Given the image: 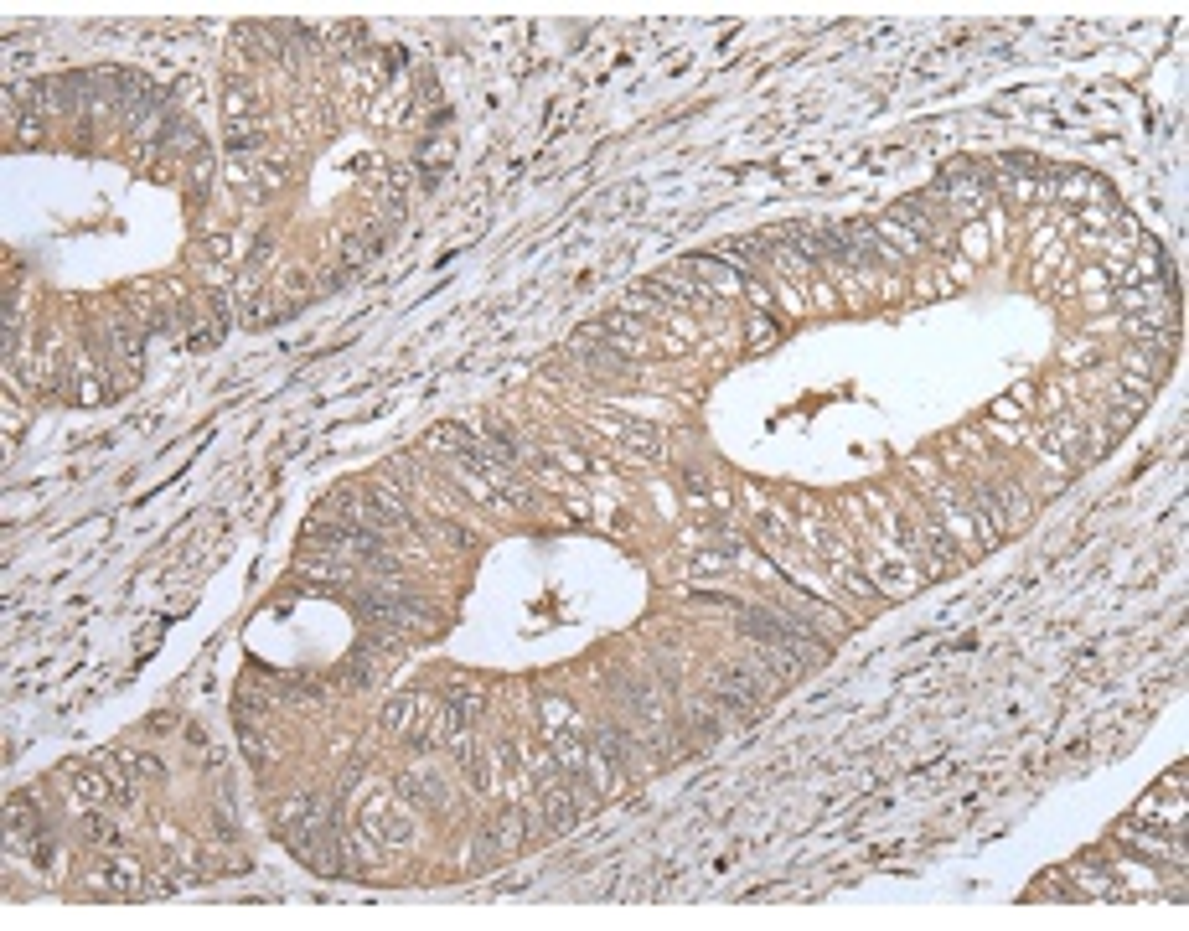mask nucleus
Segmentation results:
<instances>
[{
    "label": "nucleus",
    "instance_id": "f03ea898",
    "mask_svg": "<svg viewBox=\"0 0 1189 931\" xmlns=\"http://www.w3.org/2000/svg\"><path fill=\"white\" fill-rule=\"evenodd\" d=\"M523 833H528V813H517V807H507V813H497V823L481 833V849H476V869L481 864H492L497 854H507V849H517L523 844Z\"/></svg>",
    "mask_w": 1189,
    "mask_h": 931
},
{
    "label": "nucleus",
    "instance_id": "f8f14e48",
    "mask_svg": "<svg viewBox=\"0 0 1189 931\" xmlns=\"http://www.w3.org/2000/svg\"><path fill=\"white\" fill-rule=\"evenodd\" d=\"M476 445H481V435L466 430V425H440V430L430 435V450H461V456H471Z\"/></svg>",
    "mask_w": 1189,
    "mask_h": 931
},
{
    "label": "nucleus",
    "instance_id": "9d476101",
    "mask_svg": "<svg viewBox=\"0 0 1189 931\" xmlns=\"http://www.w3.org/2000/svg\"><path fill=\"white\" fill-rule=\"evenodd\" d=\"M445 704H450V714L461 719V725H471L476 709H481V688L466 683V678H450V683H445Z\"/></svg>",
    "mask_w": 1189,
    "mask_h": 931
},
{
    "label": "nucleus",
    "instance_id": "6e6552de",
    "mask_svg": "<svg viewBox=\"0 0 1189 931\" xmlns=\"http://www.w3.org/2000/svg\"><path fill=\"white\" fill-rule=\"evenodd\" d=\"M910 238H931L936 233V213H931V202L926 197H905V202H895V213H890Z\"/></svg>",
    "mask_w": 1189,
    "mask_h": 931
},
{
    "label": "nucleus",
    "instance_id": "7ed1b4c3",
    "mask_svg": "<svg viewBox=\"0 0 1189 931\" xmlns=\"http://www.w3.org/2000/svg\"><path fill=\"white\" fill-rule=\"evenodd\" d=\"M399 792H404L409 802H419V807H430V813H450V787H445L440 771H424V766L404 771Z\"/></svg>",
    "mask_w": 1189,
    "mask_h": 931
},
{
    "label": "nucleus",
    "instance_id": "dca6fc26",
    "mask_svg": "<svg viewBox=\"0 0 1189 931\" xmlns=\"http://www.w3.org/2000/svg\"><path fill=\"white\" fill-rule=\"evenodd\" d=\"M254 109H259V104H254V88H249V83H233V88H228V114H233V119H254Z\"/></svg>",
    "mask_w": 1189,
    "mask_h": 931
},
{
    "label": "nucleus",
    "instance_id": "f3484780",
    "mask_svg": "<svg viewBox=\"0 0 1189 931\" xmlns=\"http://www.w3.org/2000/svg\"><path fill=\"white\" fill-rule=\"evenodd\" d=\"M543 730L548 735H569V704L564 699H543Z\"/></svg>",
    "mask_w": 1189,
    "mask_h": 931
},
{
    "label": "nucleus",
    "instance_id": "f257e3e1",
    "mask_svg": "<svg viewBox=\"0 0 1189 931\" xmlns=\"http://www.w3.org/2000/svg\"><path fill=\"white\" fill-rule=\"evenodd\" d=\"M714 694H719L724 709H735V714L750 719L760 704L776 694V683H766L755 668H719V673H714Z\"/></svg>",
    "mask_w": 1189,
    "mask_h": 931
},
{
    "label": "nucleus",
    "instance_id": "a211bd4d",
    "mask_svg": "<svg viewBox=\"0 0 1189 931\" xmlns=\"http://www.w3.org/2000/svg\"><path fill=\"white\" fill-rule=\"evenodd\" d=\"M83 838H94V844H104V849H119V833H114L109 818H99V813L83 818Z\"/></svg>",
    "mask_w": 1189,
    "mask_h": 931
},
{
    "label": "nucleus",
    "instance_id": "6ab92c4d",
    "mask_svg": "<svg viewBox=\"0 0 1189 931\" xmlns=\"http://www.w3.org/2000/svg\"><path fill=\"white\" fill-rule=\"evenodd\" d=\"M833 575H838V580H843L853 595H874V585H869V580H864V575H859V569H853L848 559H833Z\"/></svg>",
    "mask_w": 1189,
    "mask_h": 931
},
{
    "label": "nucleus",
    "instance_id": "0eeeda50",
    "mask_svg": "<svg viewBox=\"0 0 1189 931\" xmlns=\"http://www.w3.org/2000/svg\"><path fill=\"white\" fill-rule=\"evenodd\" d=\"M300 569L316 580H352V554H337V549H306L300 554Z\"/></svg>",
    "mask_w": 1189,
    "mask_h": 931
},
{
    "label": "nucleus",
    "instance_id": "2eb2a0df",
    "mask_svg": "<svg viewBox=\"0 0 1189 931\" xmlns=\"http://www.w3.org/2000/svg\"><path fill=\"white\" fill-rule=\"evenodd\" d=\"M362 652H373V657H393L399 652V626H368V637H362Z\"/></svg>",
    "mask_w": 1189,
    "mask_h": 931
},
{
    "label": "nucleus",
    "instance_id": "20e7f679",
    "mask_svg": "<svg viewBox=\"0 0 1189 931\" xmlns=\"http://www.w3.org/2000/svg\"><path fill=\"white\" fill-rule=\"evenodd\" d=\"M357 523H368V528H404V523H409L404 497H399V492H388V487H373L368 502L357 507Z\"/></svg>",
    "mask_w": 1189,
    "mask_h": 931
},
{
    "label": "nucleus",
    "instance_id": "9b49d317",
    "mask_svg": "<svg viewBox=\"0 0 1189 931\" xmlns=\"http://www.w3.org/2000/svg\"><path fill=\"white\" fill-rule=\"evenodd\" d=\"M590 745H595V750H600V756L611 761V766H626V761H631V750H636V745H631V735H621L616 725H595Z\"/></svg>",
    "mask_w": 1189,
    "mask_h": 931
},
{
    "label": "nucleus",
    "instance_id": "ddd939ff",
    "mask_svg": "<svg viewBox=\"0 0 1189 931\" xmlns=\"http://www.w3.org/2000/svg\"><path fill=\"white\" fill-rule=\"evenodd\" d=\"M161 145H166V150H197V125H192V119H176V114H166V125H161Z\"/></svg>",
    "mask_w": 1189,
    "mask_h": 931
},
{
    "label": "nucleus",
    "instance_id": "4468645a",
    "mask_svg": "<svg viewBox=\"0 0 1189 931\" xmlns=\"http://www.w3.org/2000/svg\"><path fill=\"white\" fill-rule=\"evenodd\" d=\"M223 145L228 150H254V145H264V125H259V119H233Z\"/></svg>",
    "mask_w": 1189,
    "mask_h": 931
},
{
    "label": "nucleus",
    "instance_id": "1a4fd4ad",
    "mask_svg": "<svg viewBox=\"0 0 1189 931\" xmlns=\"http://www.w3.org/2000/svg\"><path fill=\"white\" fill-rule=\"evenodd\" d=\"M611 430L626 435V445L636 450V456L662 461V430H657V425H631V419H611Z\"/></svg>",
    "mask_w": 1189,
    "mask_h": 931
},
{
    "label": "nucleus",
    "instance_id": "39448f33",
    "mask_svg": "<svg viewBox=\"0 0 1189 931\" xmlns=\"http://www.w3.org/2000/svg\"><path fill=\"white\" fill-rule=\"evenodd\" d=\"M68 782H73V792H78L88 807L119 802V797H114V782L104 776V766H99V761H94V766H73V771H68Z\"/></svg>",
    "mask_w": 1189,
    "mask_h": 931
},
{
    "label": "nucleus",
    "instance_id": "423d86ee",
    "mask_svg": "<svg viewBox=\"0 0 1189 931\" xmlns=\"http://www.w3.org/2000/svg\"><path fill=\"white\" fill-rule=\"evenodd\" d=\"M688 269H693V275L698 280H704V290L714 295V290H740L745 285V275H740V269H729L724 259H714V254H693L688 259Z\"/></svg>",
    "mask_w": 1189,
    "mask_h": 931
}]
</instances>
